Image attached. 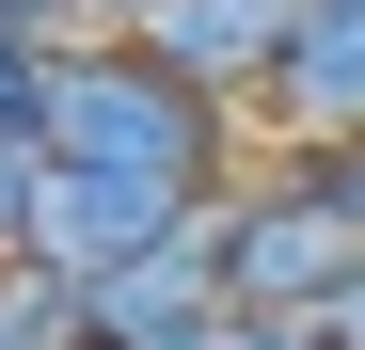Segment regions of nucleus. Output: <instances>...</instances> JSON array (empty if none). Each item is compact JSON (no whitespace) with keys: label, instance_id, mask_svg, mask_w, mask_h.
<instances>
[{"label":"nucleus","instance_id":"nucleus-1","mask_svg":"<svg viewBox=\"0 0 365 350\" xmlns=\"http://www.w3.org/2000/svg\"><path fill=\"white\" fill-rule=\"evenodd\" d=\"M48 159H111V175H175V191H222L255 159V111L175 80L143 32H80L48 64Z\"/></svg>","mask_w":365,"mask_h":350},{"label":"nucleus","instance_id":"nucleus-2","mask_svg":"<svg viewBox=\"0 0 365 350\" xmlns=\"http://www.w3.org/2000/svg\"><path fill=\"white\" fill-rule=\"evenodd\" d=\"M349 271H365V223H349L286 144H255V159L207 191V286H222L238 319H334Z\"/></svg>","mask_w":365,"mask_h":350},{"label":"nucleus","instance_id":"nucleus-3","mask_svg":"<svg viewBox=\"0 0 365 350\" xmlns=\"http://www.w3.org/2000/svg\"><path fill=\"white\" fill-rule=\"evenodd\" d=\"M207 223V191H175V175H111V159H48V191H32V255L48 271H128V255H159V239H191Z\"/></svg>","mask_w":365,"mask_h":350},{"label":"nucleus","instance_id":"nucleus-4","mask_svg":"<svg viewBox=\"0 0 365 350\" xmlns=\"http://www.w3.org/2000/svg\"><path fill=\"white\" fill-rule=\"evenodd\" d=\"M365 128V0H302L286 64L255 80V144H349Z\"/></svg>","mask_w":365,"mask_h":350},{"label":"nucleus","instance_id":"nucleus-5","mask_svg":"<svg viewBox=\"0 0 365 350\" xmlns=\"http://www.w3.org/2000/svg\"><path fill=\"white\" fill-rule=\"evenodd\" d=\"M286 32H302V0H159V16H143L159 64L207 80V96H238V111H255V80L286 64Z\"/></svg>","mask_w":365,"mask_h":350},{"label":"nucleus","instance_id":"nucleus-6","mask_svg":"<svg viewBox=\"0 0 365 350\" xmlns=\"http://www.w3.org/2000/svg\"><path fill=\"white\" fill-rule=\"evenodd\" d=\"M0 350H111V303L48 255H0Z\"/></svg>","mask_w":365,"mask_h":350},{"label":"nucleus","instance_id":"nucleus-7","mask_svg":"<svg viewBox=\"0 0 365 350\" xmlns=\"http://www.w3.org/2000/svg\"><path fill=\"white\" fill-rule=\"evenodd\" d=\"M32 191H48V144L0 128V255H32Z\"/></svg>","mask_w":365,"mask_h":350},{"label":"nucleus","instance_id":"nucleus-8","mask_svg":"<svg viewBox=\"0 0 365 350\" xmlns=\"http://www.w3.org/2000/svg\"><path fill=\"white\" fill-rule=\"evenodd\" d=\"M286 159H302V175H318V191L365 223V128H349V144H286Z\"/></svg>","mask_w":365,"mask_h":350},{"label":"nucleus","instance_id":"nucleus-9","mask_svg":"<svg viewBox=\"0 0 365 350\" xmlns=\"http://www.w3.org/2000/svg\"><path fill=\"white\" fill-rule=\"evenodd\" d=\"M238 334H255L238 303H191V319H159V334H128V350H238Z\"/></svg>","mask_w":365,"mask_h":350},{"label":"nucleus","instance_id":"nucleus-10","mask_svg":"<svg viewBox=\"0 0 365 350\" xmlns=\"http://www.w3.org/2000/svg\"><path fill=\"white\" fill-rule=\"evenodd\" d=\"M238 350H334V319H255Z\"/></svg>","mask_w":365,"mask_h":350},{"label":"nucleus","instance_id":"nucleus-11","mask_svg":"<svg viewBox=\"0 0 365 350\" xmlns=\"http://www.w3.org/2000/svg\"><path fill=\"white\" fill-rule=\"evenodd\" d=\"M334 350H365V271H349V286H334Z\"/></svg>","mask_w":365,"mask_h":350},{"label":"nucleus","instance_id":"nucleus-12","mask_svg":"<svg viewBox=\"0 0 365 350\" xmlns=\"http://www.w3.org/2000/svg\"><path fill=\"white\" fill-rule=\"evenodd\" d=\"M143 16H159V0H96V32H143Z\"/></svg>","mask_w":365,"mask_h":350}]
</instances>
